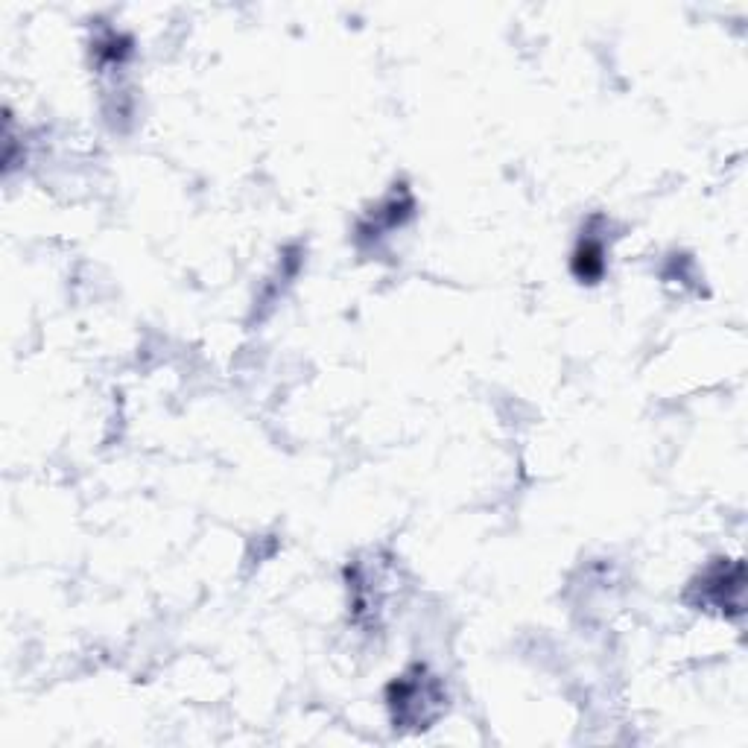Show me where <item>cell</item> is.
Listing matches in <instances>:
<instances>
[{
    "instance_id": "1",
    "label": "cell",
    "mask_w": 748,
    "mask_h": 748,
    "mask_svg": "<svg viewBox=\"0 0 748 748\" xmlns=\"http://www.w3.org/2000/svg\"><path fill=\"white\" fill-rule=\"evenodd\" d=\"M605 272V243L597 237H582L573 252V275L579 281L594 284Z\"/></svg>"
}]
</instances>
